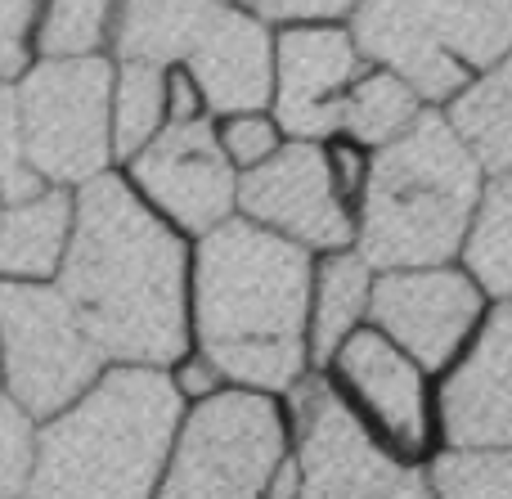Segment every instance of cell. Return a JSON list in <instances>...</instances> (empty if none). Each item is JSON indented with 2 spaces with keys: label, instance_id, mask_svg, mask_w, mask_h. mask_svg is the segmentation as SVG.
<instances>
[{
  "label": "cell",
  "instance_id": "6da1fadb",
  "mask_svg": "<svg viewBox=\"0 0 512 499\" xmlns=\"http://www.w3.org/2000/svg\"><path fill=\"white\" fill-rule=\"evenodd\" d=\"M189 261L194 243L104 171L77 189L54 288L108 365L171 369L189 351Z\"/></svg>",
  "mask_w": 512,
  "mask_h": 499
},
{
  "label": "cell",
  "instance_id": "7a4b0ae2",
  "mask_svg": "<svg viewBox=\"0 0 512 499\" xmlns=\"http://www.w3.org/2000/svg\"><path fill=\"white\" fill-rule=\"evenodd\" d=\"M310 252L230 216L194 239L189 261V347L230 387L292 392L306 374Z\"/></svg>",
  "mask_w": 512,
  "mask_h": 499
},
{
  "label": "cell",
  "instance_id": "3957f363",
  "mask_svg": "<svg viewBox=\"0 0 512 499\" xmlns=\"http://www.w3.org/2000/svg\"><path fill=\"white\" fill-rule=\"evenodd\" d=\"M185 401L167 369L108 365L36 428L23 499H153Z\"/></svg>",
  "mask_w": 512,
  "mask_h": 499
},
{
  "label": "cell",
  "instance_id": "277c9868",
  "mask_svg": "<svg viewBox=\"0 0 512 499\" xmlns=\"http://www.w3.org/2000/svg\"><path fill=\"white\" fill-rule=\"evenodd\" d=\"M477 198L481 167L445 117L423 113L364 176L360 257L382 270L445 266L463 248Z\"/></svg>",
  "mask_w": 512,
  "mask_h": 499
},
{
  "label": "cell",
  "instance_id": "5b68a950",
  "mask_svg": "<svg viewBox=\"0 0 512 499\" xmlns=\"http://www.w3.org/2000/svg\"><path fill=\"white\" fill-rule=\"evenodd\" d=\"M288 428L279 396L252 387H221L185 405L153 499H265L288 459Z\"/></svg>",
  "mask_w": 512,
  "mask_h": 499
},
{
  "label": "cell",
  "instance_id": "8992f818",
  "mask_svg": "<svg viewBox=\"0 0 512 499\" xmlns=\"http://www.w3.org/2000/svg\"><path fill=\"white\" fill-rule=\"evenodd\" d=\"M18 117L27 135V158L41 185L72 189L90 185L104 171H117L113 158V59L77 54V59H32L14 81Z\"/></svg>",
  "mask_w": 512,
  "mask_h": 499
},
{
  "label": "cell",
  "instance_id": "52a82bcc",
  "mask_svg": "<svg viewBox=\"0 0 512 499\" xmlns=\"http://www.w3.org/2000/svg\"><path fill=\"white\" fill-rule=\"evenodd\" d=\"M108 369L54 284H0V392L36 423L68 410Z\"/></svg>",
  "mask_w": 512,
  "mask_h": 499
},
{
  "label": "cell",
  "instance_id": "ba28073f",
  "mask_svg": "<svg viewBox=\"0 0 512 499\" xmlns=\"http://www.w3.org/2000/svg\"><path fill=\"white\" fill-rule=\"evenodd\" d=\"M288 396L301 464L297 499H432L423 477L396 464L333 387L297 383Z\"/></svg>",
  "mask_w": 512,
  "mask_h": 499
},
{
  "label": "cell",
  "instance_id": "9c48e42d",
  "mask_svg": "<svg viewBox=\"0 0 512 499\" xmlns=\"http://www.w3.org/2000/svg\"><path fill=\"white\" fill-rule=\"evenodd\" d=\"M117 171L140 194V203L189 243L239 216V171L216 144L212 117L162 126L158 140H149Z\"/></svg>",
  "mask_w": 512,
  "mask_h": 499
},
{
  "label": "cell",
  "instance_id": "30bf717a",
  "mask_svg": "<svg viewBox=\"0 0 512 499\" xmlns=\"http://www.w3.org/2000/svg\"><path fill=\"white\" fill-rule=\"evenodd\" d=\"M239 216L297 248H346L355 225L333 185L328 153L310 140L279 144L274 158L239 176Z\"/></svg>",
  "mask_w": 512,
  "mask_h": 499
},
{
  "label": "cell",
  "instance_id": "8fae6325",
  "mask_svg": "<svg viewBox=\"0 0 512 499\" xmlns=\"http://www.w3.org/2000/svg\"><path fill=\"white\" fill-rule=\"evenodd\" d=\"M382 338H391L418 369H445L481 320V288L445 266L387 270L369 293Z\"/></svg>",
  "mask_w": 512,
  "mask_h": 499
},
{
  "label": "cell",
  "instance_id": "7c38bea8",
  "mask_svg": "<svg viewBox=\"0 0 512 499\" xmlns=\"http://www.w3.org/2000/svg\"><path fill=\"white\" fill-rule=\"evenodd\" d=\"M360 50L333 23H292L274 36V126L292 140H324L342 131L346 90L355 86Z\"/></svg>",
  "mask_w": 512,
  "mask_h": 499
},
{
  "label": "cell",
  "instance_id": "4fadbf2b",
  "mask_svg": "<svg viewBox=\"0 0 512 499\" xmlns=\"http://www.w3.org/2000/svg\"><path fill=\"white\" fill-rule=\"evenodd\" d=\"M185 72L203 90L207 117L261 113L274 95V36L248 9L225 0L185 54Z\"/></svg>",
  "mask_w": 512,
  "mask_h": 499
},
{
  "label": "cell",
  "instance_id": "5bb4252c",
  "mask_svg": "<svg viewBox=\"0 0 512 499\" xmlns=\"http://www.w3.org/2000/svg\"><path fill=\"white\" fill-rule=\"evenodd\" d=\"M441 428L459 450L512 446V302L486 324L441 392Z\"/></svg>",
  "mask_w": 512,
  "mask_h": 499
},
{
  "label": "cell",
  "instance_id": "9a60e30c",
  "mask_svg": "<svg viewBox=\"0 0 512 499\" xmlns=\"http://www.w3.org/2000/svg\"><path fill=\"white\" fill-rule=\"evenodd\" d=\"M337 356V378L355 392V401L369 410L378 432L400 450H418L427 441V392L418 365L382 338L378 329H355Z\"/></svg>",
  "mask_w": 512,
  "mask_h": 499
},
{
  "label": "cell",
  "instance_id": "2e32d148",
  "mask_svg": "<svg viewBox=\"0 0 512 499\" xmlns=\"http://www.w3.org/2000/svg\"><path fill=\"white\" fill-rule=\"evenodd\" d=\"M351 41L391 77L414 86L418 99H450L468 81V68L436 45L432 27L418 14V0H360Z\"/></svg>",
  "mask_w": 512,
  "mask_h": 499
},
{
  "label": "cell",
  "instance_id": "e0dca14e",
  "mask_svg": "<svg viewBox=\"0 0 512 499\" xmlns=\"http://www.w3.org/2000/svg\"><path fill=\"white\" fill-rule=\"evenodd\" d=\"M72 189H36L0 203V284H54L72 239Z\"/></svg>",
  "mask_w": 512,
  "mask_h": 499
},
{
  "label": "cell",
  "instance_id": "ac0fdd59",
  "mask_svg": "<svg viewBox=\"0 0 512 499\" xmlns=\"http://www.w3.org/2000/svg\"><path fill=\"white\" fill-rule=\"evenodd\" d=\"M225 0H117L108 59L176 68Z\"/></svg>",
  "mask_w": 512,
  "mask_h": 499
},
{
  "label": "cell",
  "instance_id": "d6986e66",
  "mask_svg": "<svg viewBox=\"0 0 512 499\" xmlns=\"http://www.w3.org/2000/svg\"><path fill=\"white\" fill-rule=\"evenodd\" d=\"M450 131L463 140L477 167L512 176V54H504L481 81L459 90L450 104Z\"/></svg>",
  "mask_w": 512,
  "mask_h": 499
},
{
  "label": "cell",
  "instance_id": "ffe728a7",
  "mask_svg": "<svg viewBox=\"0 0 512 499\" xmlns=\"http://www.w3.org/2000/svg\"><path fill=\"white\" fill-rule=\"evenodd\" d=\"M418 14L463 68H495L512 54V0H418Z\"/></svg>",
  "mask_w": 512,
  "mask_h": 499
},
{
  "label": "cell",
  "instance_id": "44dd1931",
  "mask_svg": "<svg viewBox=\"0 0 512 499\" xmlns=\"http://www.w3.org/2000/svg\"><path fill=\"white\" fill-rule=\"evenodd\" d=\"M369 261L355 252H333L310 279V324H306V356L328 360L355 333L360 315L369 311Z\"/></svg>",
  "mask_w": 512,
  "mask_h": 499
},
{
  "label": "cell",
  "instance_id": "7402d4cb",
  "mask_svg": "<svg viewBox=\"0 0 512 499\" xmlns=\"http://www.w3.org/2000/svg\"><path fill=\"white\" fill-rule=\"evenodd\" d=\"M108 122H113V158H117V167H122V162H131L149 140H158V131L167 126V68L113 59Z\"/></svg>",
  "mask_w": 512,
  "mask_h": 499
},
{
  "label": "cell",
  "instance_id": "603a6c76",
  "mask_svg": "<svg viewBox=\"0 0 512 499\" xmlns=\"http://www.w3.org/2000/svg\"><path fill=\"white\" fill-rule=\"evenodd\" d=\"M472 284L512 302V176H495L477 198L472 225L463 234Z\"/></svg>",
  "mask_w": 512,
  "mask_h": 499
},
{
  "label": "cell",
  "instance_id": "cb8c5ba5",
  "mask_svg": "<svg viewBox=\"0 0 512 499\" xmlns=\"http://www.w3.org/2000/svg\"><path fill=\"white\" fill-rule=\"evenodd\" d=\"M418 117H423V108H418L414 86H405V81L391 77V72H369V77H355V86L346 90L342 131L351 135L355 144L387 149Z\"/></svg>",
  "mask_w": 512,
  "mask_h": 499
},
{
  "label": "cell",
  "instance_id": "d4e9b609",
  "mask_svg": "<svg viewBox=\"0 0 512 499\" xmlns=\"http://www.w3.org/2000/svg\"><path fill=\"white\" fill-rule=\"evenodd\" d=\"M117 0H45L36 27V59H77V54H108Z\"/></svg>",
  "mask_w": 512,
  "mask_h": 499
},
{
  "label": "cell",
  "instance_id": "484cf974",
  "mask_svg": "<svg viewBox=\"0 0 512 499\" xmlns=\"http://www.w3.org/2000/svg\"><path fill=\"white\" fill-rule=\"evenodd\" d=\"M436 499H512V450H450L432 464Z\"/></svg>",
  "mask_w": 512,
  "mask_h": 499
},
{
  "label": "cell",
  "instance_id": "4316f807",
  "mask_svg": "<svg viewBox=\"0 0 512 499\" xmlns=\"http://www.w3.org/2000/svg\"><path fill=\"white\" fill-rule=\"evenodd\" d=\"M41 176L32 171L27 158V135H23V117H18V99H14V81H0V203H18V198L36 194Z\"/></svg>",
  "mask_w": 512,
  "mask_h": 499
},
{
  "label": "cell",
  "instance_id": "83f0119b",
  "mask_svg": "<svg viewBox=\"0 0 512 499\" xmlns=\"http://www.w3.org/2000/svg\"><path fill=\"white\" fill-rule=\"evenodd\" d=\"M36 428L41 423L0 392V499H23L36 459Z\"/></svg>",
  "mask_w": 512,
  "mask_h": 499
},
{
  "label": "cell",
  "instance_id": "f1b7e54d",
  "mask_svg": "<svg viewBox=\"0 0 512 499\" xmlns=\"http://www.w3.org/2000/svg\"><path fill=\"white\" fill-rule=\"evenodd\" d=\"M212 122H216V144H221V153L230 158V167L239 176L261 167L265 158H274L283 144L274 117L265 113H234V117H212Z\"/></svg>",
  "mask_w": 512,
  "mask_h": 499
},
{
  "label": "cell",
  "instance_id": "f546056e",
  "mask_svg": "<svg viewBox=\"0 0 512 499\" xmlns=\"http://www.w3.org/2000/svg\"><path fill=\"white\" fill-rule=\"evenodd\" d=\"M45 0H0V81H18L36 59Z\"/></svg>",
  "mask_w": 512,
  "mask_h": 499
},
{
  "label": "cell",
  "instance_id": "4dcf8cb0",
  "mask_svg": "<svg viewBox=\"0 0 512 499\" xmlns=\"http://www.w3.org/2000/svg\"><path fill=\"white\" fill-rule=\"evenodd\" d=\"M230 5L248 9L261 23H328L337 14H351L360 0H230Z\"/></svg>",
  "mask_w": 512,
  "mask_h": 499
},
{
  "label": "cell",
  "instance_id": "1f68e13d",
  "mask_svg": "<svg viewBox=\"0 0 512 499\" xmlns=\"http://www.w3.org/2000/svg\"><path fill=\"white\" fill-rule=\"evenodd\" d=\"M167 378H171V387H176V396H180V401H185V405L207 401V396H212V392H221V387H230V383H225V378H221V369H216L207 356H198L194 347H189L185 356H180L176 365L167 369Z\"/></svg>",
  "mask_w": 512,
  "mask_h": 499
},
{
  "label": "cell",
  "instance_id": "d6a6232c",
  "mask_svg": "<svg viewBox=\"0 0 512 499\" xmlns=\"http://www.w3.org/2000/svg\"><path fill=\"white\" fill-rule=\"evenodd\" d=\"M207 104L198 81L185 72V63L167 68V126H185V122H203Z\"/></svg>",
  "mask_w": 512,
  "mask_h": 499
},
{
  "label": "cell",
  "instance_id": "836d02e7",
  "mask_svg": "<svg viewBox=\"0 0 512 499\" xmlns=\"http://www.w3.org/2000/svg\"><path fill=\"white\" fill-rule=\"evenodd\" d=\"M328 171H333V185H337V194H346V189H355V185H364V176H369V171H364V162L355 158V149H333L328 153Z\"/></svg>",
  "mask_w": 512,
  "mask_h": 499
},
{
  "label": "cell",
  "instance_id": "e575fe53",
  "mask_svg": "<svg viewBox=\"0 0 512 499\" xmlns=\"http://www.w3.org/2000/svg\"><path fill=\"white\" fill-rule=\"evenodd\" d=\"M297 491H301V464L297 459H283L274 468L270 486H265V499H297Z\"/></svg>",
  "mask_w": 512,
  "mask_h": 499
}]
</instances>
